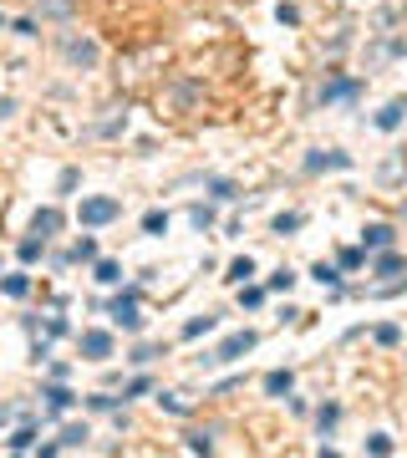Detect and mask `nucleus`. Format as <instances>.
<instances>
[{"label":"nucleus","instance_id":"1","mask_svg":"<svg viewBox=\"0 0 407 458\" xmlns=\"http://www.w3.org/2000/svg\"><path fill=\"white\" fill-rule=\"evenodd\" d=\"M117 214H122V204H117V199H102V193H97V199H82L77 220L87 224V229H102V224H112Z\"/></svg>","mask_w":407,"mask_h":458},{"label":"nucleus","instance_id":"2","mask_svg":"<svg viewBox=\"0 0 407 458\" xmlns=\"http://www.w3.org/2000/svg\"><path fill=\"white\" fill-rule=\"evenodd\" d=\"M254 341H260L254 331H234V336H224V346H219V352H209L204 362H209V367H214V362H240L245 352H254Z\"/></svg>","mask_w":407,"mask_h":458},{"label":"nucleus","instance_id":"3","mask_svg":"<svg viewBox=\"0 0 407 458\" xmlns=\"http://www.w3.org/2000/svg\"><path fill=\"white\" fill-rule=\"evenodd\" d=\"M112 321L122 326V331H143V316H138V291H127L112 300Z\"/></svg>","mask_w":407,"mask_h":458},{"label":"nucleus","instance_id":"4","mask_svg":"<svg viewBox=\"0 0 407 458\" xmlns=\"http://www.w3.org/2000/svg\"><path fill=\"white\" fill-rule=\"evenodd\" d=\"M112 357V331H82V362H107Z\"/></svg>","mask_w":407,"mask_h":458},{"label":"nucleus","instance_id":"5","mask_svg":"<svg viewBox=\"0 0 407 458\" xmlns=\"http://www.w3.org/2000/svg\"><path fill=\"white\" fill-rule=\"evenodd\" d=\"M41 397H46V412H51V418H61V412L77 402V392H67V387H61V377H51V387L41 392Z\"/></svg>","mask_w":407,"mask_h":458},{"label":"nucleus","instance_id":"6","mask_svg":"<svg viewBox=\"0 0 407 458\" xmlns=\"http://www.w3.org/2000/svg\"><path fill=\"white\" fill-rule=\"evenodd\" d=\"M402 113H407V97H392V102L377 113V127H382V133H397V127H402Z\"/></svg>","mask_w":407,"mask_h":458},{"label":"nucleus","instance_id":"7","mask_svg":"<svg viewBox=\"0 0 407 458\" xmlns=\"http://www.w3.org/2000/svg\"><path fill=\"white\" fill-rule=\"evenodd\" d=\"M356 92H361V82L336 77V82H326V87H321V102H347V97H356Z\"/></svg>","mask_w":407,"mask_h":458},{"label":"nucleus","instance_id":"8","mask_svg":"<svg viewBox=\"0 0 407 458\" xmlns=\"http://www.w3.org/2000/svg\"><path fill=\"white\" fill-rule=\"evenodd\" d=\"M31 229H36L41 239H51V234L61 229V209H36V220H31Z\"/></svg>","mask_w":407,"mask_h":458},{"label":"nucleus","instance_id":"9","mask_svg":"<svg viewBox=\"0 0 407 458\" xmlns=\"http://www.w3.org/2000/svg\"><path fill=\"white\" fill-rule=\"evenodd\" d=\"M306 168L311 173H321V168H351V158H347V153H311Z\"/></svg>","mask_w":407,"mask_h":458},{"label":"nucleus","instance_id":"10","mask_svg":"<svg viewBox=\"0 0 407 458\" xmlns=\"http://www.w3.org/2000/svg\"><path fill=\"white\" fill-rule=\"evenodd\" d=\"M372 270H377V275H402V270H407V260H402V255H392V245H387V250H382V255L372 260Z\"/></svg>","mask_w":407,"mask_h":458},{"label":"nucleus","instance_id":"11","mask_svg":"<svg viewBox=\"0 0 407 458\" xmlns=\"http://www.w3.org/2000/svg\"><path fill=\"white\" fill-rule=\"evenodd\" d=\"M87 438H92V433H87V423H72V428H61V438H56V453H61V448H82Z\"/></svg>","mask_w":407,"mask_h":458},{"label":"nucleus","instance_id":"12","mask_svg":"<svg viewBox=\"0 0 407 458\" xmlns=\"http://www.w3.org/2000/svg\"><path fill=\"white\" fill-rule=\"evenodd\" d=\"M67 56L82 61V67H92V61H97V46H92V41H67Z\"/></svg>","mask_w":407,"mask_h":458},{"label":"nucleus","instance_id":"13","mask_svg":"<svg viewBox=\"0 0 407 458\" xmlns=\"http://www.w3.org/2000/svg\"><path fill=\"white\" fill-rule=\"evenodd\" d=\"M392 245V224H367V250H387Z\"/></svg>","mask_w":407,"mask_h":458},{"label":"nucleus","instance_id":"14","mask_svg":"<svg viewBox=\"0 0 407 458\" xmlns=\"http://www.w3.org/2000/svg\"><path fill=\"white\" fill-rule=\"evenodd\" d=\"M143 234H168V214L163 209H148L143 214Z\"/></svg>","mask_w":407,"mask_h":458},{"label":"nucleus","instance_id":"15","mask_svg":"<svg viewBox=\"0 0 407 458\" xmlns=\"http://www.w3.org/2000/svg\"><path fill=\"white\" fill-rule=\"evenodd\" d=\"M290 387H295L290 372H270V377H265V392H270V397H280V392H290Z\"/></svg>","mask_w":407,"mask_h":458},{"label":"nucleus","instance_id":"16","mask_svg":"<svg viewBox=\"0 0 407 458\" xmlns=\"http://www.w3.org/2000/svg\"><path fill=\"white\" fill-rule=\"evenodd\" d=\"M97 280H102V286H117V280H122V265H117V260H97Z\"/></svg>","mask_w":407,"mask_h":458},{"label":"nucleus","instance_id":"17","mask_svg":"<svg viewBox=\"0 0 407 458\" xmlns=\"http://www.w3.org/2000/svg\"><path fill=\"white\" fill-rule=\"evenodd\" d=\"M67 260H97V239H92V234H82L77 245H72V255H67Z\"/></svg>","mask_w":407,"mask_h":458},{"label":"nucleus","instance_id":"18","mask_svg":"<svg viewBox=\"0 0 407 458\" xmlns=\"http://www.w3.org/2000/svg\"><path fill=\"white\" fill-rule=\"evenodd\" d=\"M41 250H46V239H41V234L20 239V260H26V265H31V260H41Z\"/></svg>","mask_w":407,"mask_h":458},{"label":"nucleus","instance_id":"19","mask_svg":"<svg viewBox=\"0 0 407 458\" xmlns=\"http://www.w3.org/2000/svg\"><path fill=\"white\" fill-rule=\"evenodd\" d=\"M0 291H6V295H15V300H20V295H26V291H31V280H26V275H6V280H0Z\"/></svg>","mask_w":407,"mask_h":458},{"label":"nucleus","instance_id":"20","mask_svg":"<svg viewBox=\"0 0 407 458\" xmlns=\"http://www.w3.org/2000/svg\"><path fill=\"white\" fill-rule=\"evenodd\" d=\"M254 275V260L245 255V260H234V265H229V280H234V286H245V280Z\"/></svg>","mask_w":407,"mask_h":458},{"label":"nucleus","instance_id":"21","mask_svg":"<svg viewBox=\"0 0 407 458\" xmlns=\"http://www.w3.org/2000/svg\"><path fill=\"white\" fill-rule=\"evenodd\" d=\"M306 224V214H280V220H275V234H295Z\"/></svg>","mask_w":407,"mask_h":458},{"label":"nucleus","instance_id":"22","mask_svg":"<svg viewBox=\"0 0 407 458\" xmlns=\"http://www.w3.org/2000/svg\"><path fill=\"white\" fill-rule=\"evenodd\" d=\"M214 326H219V321H214V316H199V321H188V326H183V336H188V341H194V336H204V331H214Z\"/></svg>","mask_w":407,"mask_h":458},{"label":"nucleus","instance_id":"23","mask_svg":"<svg viewBox=\"0 0 407 458\" xmlns=\"http://www.w3.org/2000/svg\"><path fill=\"white\" fill-rule=\"evenodd\" d=\"M336 418H341V407H336V402H326V407L316 412V423H321V433H331V428H336Z\"/></svg>","mask_w":407,"mask_h":458},{"label":"nucleus","instance_id":"24","mask_svg":"<svg viewBox=\"0 0 407 458\" xmlns=\"http://www.w3.org/2000/svg\"><path fill=\"white\" fill-rule=\"evenodd\" d=\"M11 448H15V453L36 448V428H20V433H11Z\"/></svg>","mask_w":407,"mask_h":458},{"label":"nucleus","instance_id":"25","mask_svg":"<svg viewBox=\"0 0 407 458\" xmlns=\"http://www.w3.org/2000/svg\"><path fill=\"white\" fill-rule=\"evenodd\" d=\"M240 305H245V311H254V305H265V291H260V286H245V291H240Z\"/></svg>","mask_w":407,"mask_h":458},{"label":"nucleus","instance_id":"26","mask_svg":"<svg viewBox=\"0 0 407 458\" xmlns=\"http://www.w3.org/2000/svg\"><path fill=\"white\" fill-rule=\"evenodd\" d=\"M367 265V250H341V270H361Z\"/></svg>","mask_w":407,"mask_h":458},{"label":"nucleus","instance_id":"27","mask_svg":"<svg viewBox=\"0 0 407 458\" xmlns=\"http://www.w3.org/2000/svg\"><path fill=\"white\" fill-rule=\"evenodd\" d=\"M311 275L321 280V286H336V280H341V275H336V265H326V260H321V265H316Z\"/></svg>","mask_w":407,"mask_h":458},{"label":"nucleus","instance_id":"28","mask_svg":"<svg viewBox=\"0 0 407 458\" xmlns=\"http://www.w3.org/2000/svg\"><path fill=\"white\" fill-rule=\"evenodd\" d=\"M295 286V270H275L270 275V291H290Z\"/></svg>","mask_w":407,"mask_h":458},{"label":"nucleus","instance_id":"29","mask_svg":"<svg viewBox=\"0 0 407 458\" xmlns=\"http://www.w3.org/2000/svg\"><path fill=\"white\" fill-rule=\"evenodd\" d=\"M209 193L214 199H234V184L229 179H209Z\"/></svg>","mask_w":407,"mask_h":458},{"label":"nucleus","instance_id":"30","mask_svg":"<svg viewBox=\"0 0 407 458\" xmlns=\"http://www.w3.org/2000/svg\"><path fill=\"white\" fill-rule=\"evenodd\" d=\"M377 341H382V346H397V341H402V331L387 321V326H377Z\"/></svg>","mask_w":407,"mask_h":458},{"label":"nucleus","instance_id":"31","mask_svg":"<svg viewBox=\"0 0 407 458\" xmlns=\"http://www.w3.org/2000/svg\"><path fill=\"white\" fill-rule=\"evenodd\" d=\"M163 357V346H138V352H133V362L138 367H148V362H158Z\"/></svg>","mask_w":407,"mask_h":458},{"label":"nucleus","instance_id":"32","mask_svg":"<svg viewBox=\"0 0 407 458\" xmlns=\"http://www.w3.org/2000/svg\"><path fill=\"white\" fill-rule=\"evenodd\" d=\"M188 448H194V453H209V448H214V433H188Z\"/></svg>","mask_w":407,"mask_h":458},{"label":"nucleus","instance_id":"33","mask_svg":"<svg viewBox=\"0 0 407 458\" xmlns=\"http://www.w3.org/2000/svg\"><path fill=\"white\" fill-rule=\"evenodd\" d=\"M367 448H372V453H392V438H387V433H372Z\"/></svg>","mask_w":407,"mask_h":458},{"label":"nucleus","instance_id":"34","mask_svg":"<svg viewBox=\"0 0 407 458\" xmlns=\"http://www.w3.org/2000/svg\"><path fill=\"white\" fill-rule=\"evenodd\" d=\"M158 407H168V412H188V402H183V397H174V392H163Z\"/></svg>","mask_w":407,"mask_h":458},{"label":"nucleus","instance_id":"35","mask_svg":"<svg viewBox=\"0 0 407 458\" xmlns=\"http://www.w3.org/2000/svg\"><path fill=\"white\" fill-rule=\"evenodd\" d=\"M87 407H97V412H112V407H117V397H107V392H97V397H87Z\"/></svg>","mask_w":407,"mask_h":458},{"label":"nucleus","instance_id":"36","mask_svg":"<svg viewBox=\"0 0 407 458\" xmlns=\"http://www.w3.org/2000/svg\"><path fill=\"white\" fill-rule=\"evenodd\" d=\"M143 392H148V377H133V382H127V392H122V402H127V397H143Z\"/></svg>","mask_w":407,"mask_h":458},{"label":"nucleus","instance_id":"37","mask_svg":"<svg viewBox=\"0 0 407 458\" xmlns=\"http://www.w3.org/2000/svg\"><path fill=\"white\" fill-rule=\"evenodd\" d=\"M188 220H194V224H199V229H209V224H214V209H204V204H199V209H194V214H188Z\"/></svg>","mask_w":407,"mask_h":458}]
</instances>
